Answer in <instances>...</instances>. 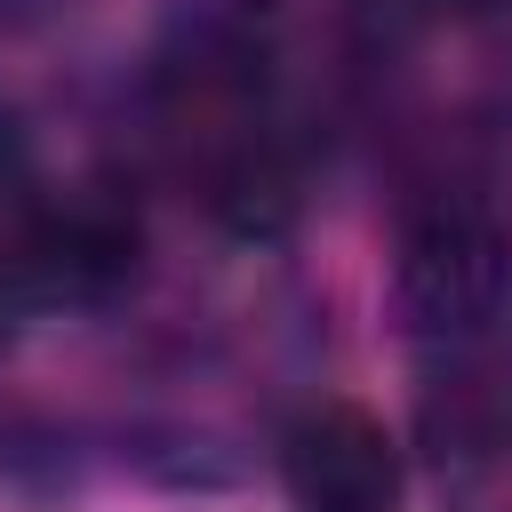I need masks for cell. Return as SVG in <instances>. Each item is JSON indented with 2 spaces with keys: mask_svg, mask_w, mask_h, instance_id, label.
<instances>
[{
  "mask_svg": "<svg viewBox=\"0 0 512 512\" xmlns=\"http://www.w3.org/2000/svg\"><path fill=\"white\" fill-rule=\"evenodd\" d=\"M392 288L416 328L472 336L512 304V224L480 192H424L400 216Z\"/></svg>",
  "mask_w": 512,
  "mask_h": 512,
  "instance_id": "6da1fadb",
  "label": "cell"
},
{
  "mask_svg": "<svg viewBox=\"0 0 512 512\" xmlns=\"http://www.w3.org/2000/svg\"><path fill=\"white\" fill-rule=\"evenodd\" d=\"M288 488L304 512H384L400 496V448L368 408H320L288 432Z\"/></svg>",
  "mask_w": 512,
  "mask_h": 512,
  "instance_id": "7a4b0ae2",
  "label": "cell"
},
{
  "mask_svg": "<svg viewBox=\"0 0 512 512\" xmlns=\"http://www.w3.org/2000/svg\"><path fill=\"white\" fill-rule=\"evenodd\" d=\"M16 248L56 288L96 296V288H120L136 272V248L144 240H136V216L120 200H64V208H32L24 232H16Z\"/></svg>",
  "mask_w": 512,
  "mask_h": 512,
  "instance_id": "3957f363",
  "label": "cell"
},
{
  "mask_svg": "<svg viewBox=\"0 0 512 512\" xmlns=\"http://www.w3.org/2000/svg\"><path fill=\"white\" fill-rule=\"evenodd\" d=\"M200 200L216 224L232 232H280L296 216V160L272 144V136H232L208 152L200 168Z\"/></svg>",
  "mask_w": 512,
  "mask_h": 512,
  "instance_id": "277c9868",
  "label": "cell"
}]
</instances>
